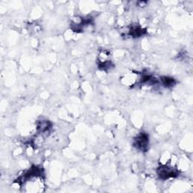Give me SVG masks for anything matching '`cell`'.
<instances>
[{
    "label": "cell",
    "instance_id": "1",
    "mask_svg": "<svg viewBox=\"0 0 193 193\" xmlns=\"http://www.w3.org/2000/svg\"><path fill=\"white\" fill-rule=\"evenodd\" d=\"M157 173H158V177L162 179H168L177 177L179 174L177 169L167 165L160 166L157 170Z\"/></svg>",
    "mask_w": 193,
    "mask_h": 193
},
{
    "label": "cell",
    "instance_id": "2",
    "mask_svg": "<svg viewBox=\"0 0 193 193\" xmlns=\"http://www.w3.org/2000/svg\"><path fill=\"white\" fill-rule=\"evenodd\" d=\"M133 146L140 151L146 152L149 146V137L146 133H140L133 140Z\"/></svg>",
    "mask_w": 193,
    "mask_h": 193
},
{
    "label": "cell",
    "instance_id": "3",
    "mask_svg": "<svg viewBox=\"0 0 193 193\" xmlns=\"http://www.w3.org/2000/svg\"><path fill=\"white\" fill-rule=\"evenodd\" d=\"M146 32L144 29H141L139 27H134L130 30V35H133L135 37H139L140 35H142Z\"/></svg>",
    "mask_w": 193,
    "mask_h": 193
},
{
    "label": "cell",
    "instance_id": "4",
    "mask_svg": "<svg viewBox=\"0 0 193 193\" xmlns=\"http://www.w3.org/2000/svg\"><path fill=\"white\" fill-rule=\"evenodd\" d=\"M162 84H164V86L167 88H170L174 86L175 84V80L172 78H169V77H164L162 78Z\"/></svg>",
    "mask_w": 193,
    "mask_h": 193
},
{
    "label": "cell",
    "instance_id": "5",
    "mask_svg": "<svg viewBox=\"0 0 193 193\" xmlns=\"http://www.w3.org/2000/svg\"><path fill=\"white\" fill-rule=\"evenodd\" d=\"M38 128L41 132H45L50 128L49 127V122L48 121H42V122H40L38 125Z\"/></svg>",
    "mask_w": 193,
    "mask_h": 193
}]
</instances>
